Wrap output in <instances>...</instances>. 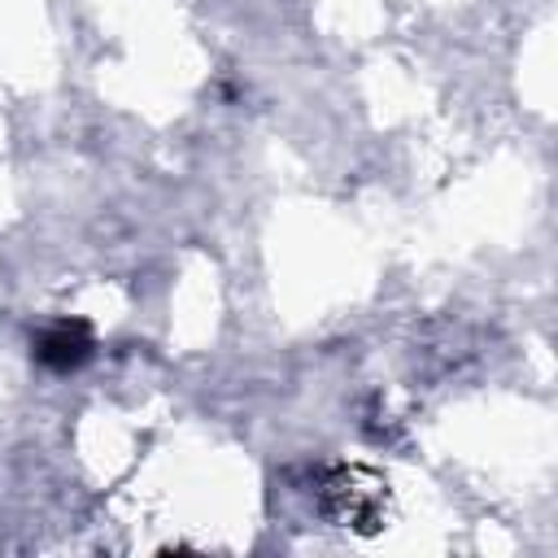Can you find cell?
Returning <instances> with one entry per match:
<instances>
[{
    "mask_svg": "<svg viewBox=\"0 0 558 558\" xmlns=\"http://www.w3.org/2000/svg\"><path fill=\"white\" fill-rule=\"evenodd\" d=\"M314 493H318V510L336 527L375 536L388 519V484L366 466H327Z\"/></svg>",
    "mask_w": 558,
    "mask_h": 558,
    "instance_id": "6da1fadb",
    "label": "cell"
},
{
    "mask_svg": "<svg viewBox=\"0 0 558 558\" xmlns=\"http://www.w3.org/2000/svg\"><path fill=\"white\" fill-rule=\"evenodd\" d=\"M35 362L48 371H78L92 357V327L83 318H61L35 336Z\"/></svg>",
    "mask_w": 558,
    "mask_h": 558,
    "instance_id": "7a4b0ae2",
    "label": "cell"
}]
</instances>
